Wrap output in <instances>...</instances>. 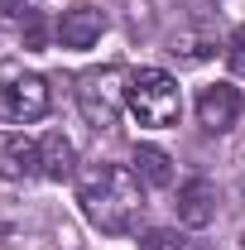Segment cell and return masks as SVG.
<instances>
[{"label":"cell","instance_id":"1","mask_svg":"<svg viewBox=\"0 0 245 250\" xmlns=\"http://www.w3.org/2000/svg\"><path fill=\"white\" fill-rule=\"evenodd\" d=\"M82 212L96 231L125 236L135 231V221L144 212V183L130 164H96L82 178Z\"/></svg>","mask_w":245,"mask_h":250},{"label":"cell","instance_id":"2","mask_svg":"<svg viewBox=\"0 0 245 250\" xmlns=\"http://www.w3.org/2000/svg\"><path fill=\"white\" fill-rule=\"evenodd\" d=\"M125 106L140 116V125L168 130V125L183 116V87H178V77L163 72V67H140V72H130Z\"/></svg>","mask_w":245,"mask_h":250},{"label":"cell","instance_id":"3","mask_svg":"<svg viewBox=\"0 0 245 250\" xmlns=\"http://www.w3.org/2000/svg\"><path fill=\"white\" fill-rule=\"evenodd\" d=\"M125 87H130V72H121V67H92L77 77V106L92 130H111L121 121Z\"/></svg>","mask_w":245,"mask_h":250},{"label":"cell","instance_id":"4","mask_svg":"<svg viewBox=\"0 0 245 250\" xmlns=\"http://www.w3.org/2000/svg\"><path fill=\"white\" fill-rule=\"evenodd\" d=\"M53 106L48 96V82L39 72H24L20 62H0V116L15 125H29V121H43Z\"/></svg>","mask_w":245,"mask_h":250},{"label":"cell","instance_id":"5","mask_svg":"<svg viewBox=\"0 0 245 250\" xmlns=\"http://www.w3.org/2000/svg\"><path fill=\"white\" fill-rule=\"evenodd\" d=\"M241 87H231V82H212V87H202V96H197V125L202 130H212V135H221V130H231V125L241 121Z\"/></svg>","mask_w":245,"mask_h":250},{"label":"cell","instance_id":"6","mask_svg":"<svg viewBox=\"0 0 245 250\" xmlns=\"http://www.w3.org/2000/svg\"><path fill=\"white\" fill-rule=\"evenodd\" d=\"M178 221L183 226H192V231H202V226H212L216 221V188L212 178H187L183 188H178Z\"/></svg>","mask_w":245,"mask_h":250},{"label":"cell","instance_id":"7","mask_svg":"<svg viewBox=\"0 0 245 250\" xmlns=\"http://www.w3.org/2000/svg\"><path fill=\"white\" fill-rule=\"evenodd\" d=\"M101 29H106V15L96 5H77V10H67L58 20V43L62 48H92L101 39Z\"/></svg>","mask_w":245,"mask_h":250},{"label":"cell","instance_id":"8","mask_svg":"<svg viewBox=\"0 0 245 250\" xmlns=\"http://www.w3.org/2000/svg\"><path fill=\"white\" fill-rule=\"evenodd\" d=\"M0 173L5 178H34L43 173V159H39V145L29 135H0Z\"/></svg>","mask_w":245,"mask_h":250},{"label":"cell","instance_id":"9","mask_svg":"<svg viewBox=\"0 0 245 250\" xmlns=\"http://www.w3.org/2000/svg\"><path fill=\"white\" fill-rule=\"evenodd\" d=\"M39 159H43V178H53V183H62V178L77 173V149H72V140L58 135V130L39 140Z\"/></svg>","mask_w":245,"mask_h":250},{"label":"cell","instance_id":"10","mask_svg":"<svg viewBox=\"0 0 245 250\" xmlns=\"http://www.w3.org/2000/svg\"><path fill=\"white\" fill-rule=\"evenodd\" d=\"M130 168L140 173V183H149V188H168V183H173V159L163 154L159 145H135Z\"/></svg>","mask_w":245,"mask_h":250},{"label":"cell","instance_id":"11","mask_svg":"<svg viewBox=\"0 0 245 250\" xmlns=\"http://www.w3.org/2000/svg\"><path fill=\"white\" fill-rule=\"evenodd\" d=\"M144 250H183V236L168 226H154V231H144Z\"/></svg>","mask_w":245,"mask_h":250},{"label":"cell","instance_id":"12","mask_svg":"<svg viewBox=\"0 0 245 250\" xmlns=\"http://www.w3.org/2000/svg\"><path fill=\"white\" fill-rule=\"evenodd\" d=\"M226 58H231V72H236V77H245V29L231 34V48H226Z\"/></svg>","mask_w":245,"mask_h":250},{"label":"cell","instance_id":"13","mask_svg":"<svg viewBox=\"0 0 245 250\" xmlns=\"http://www.w3.org/2000/svg\"><path fill=\"white\" fill-rule=\"evenodd\" d=\"M24 43H29V48H43V20H39V15H24Z\"/></svg>","mask_w":245,"mask_h":250},{"label":"cell","instance_id":"14","mask_svg":"<svg viewBox=\"0 0 245 250\" xmlns=\"http://www.w3.org/2000/svg\"><path fill=\"white\" fill-rule=\"evenodd\" d=\"M0 15L15 20V15H29V5H24V0H0Z\"/></svg>","mask_w":245,"mask_h":250}]
</instances>
